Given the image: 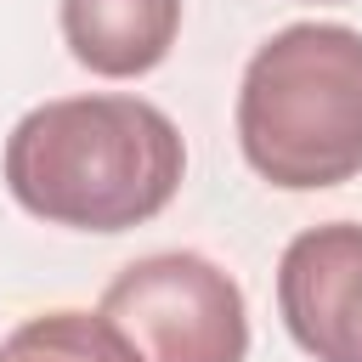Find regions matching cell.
I'll use <instances>...</instances> for the list:
<instances>
[{
	"instance_id": "5b68a950",
	"label": "cell",
	"mask_w": 362,
	"mask_h": 362,
	"mask_svg": "<svg viewBox=\"0 0 362 362\" xmlns=\"http://www.w3.org/2000/svg\"><path fill=\"white\" fill-rule=\"evenodd\" d=\"M57 23L79 68L102 79H141L170 57L181 34V0H62Z\"/></svg>"
},
{
	"instance_id": "3957f363",
	"label": "cell",
	"mask_w": 362,
	"mask_h": 362,
	"mask_svg": "<svg viewBox=\"0 0 362 362\" xmlns=\"http://www.w3.org/2000/svg\"><path fill=\"white\" fill-rule=\"evenodd\" d=\"M141 362H243L249 305L243 288L192 249L130 260L96 305Z\"/></svg>"
},
{
	"instance_id": "6da1fadb",
	"label": "cell",
	"mask_w": 362,
	"mask_h": 362,
	"mask_svg": "<svg viewBox=\"0 0 362 362\" xmlns=\"http://www.w3.org/2000/svg\"><path fill=\"white\" fill-rule=\"evenodd\" d=\"M0 175L17 209L45 226L130 232L170 209L187 147L170 113L141 96H57L11 124Z\"/></svg>"
},
{
	"instance_id": "7a4b0ae2",
	"label": "cell",
	"mask_w": 362,
	"mask_h": 362,
	"mask_svg": "<svg viewBox=\"0 0 362 362\" xmlns=\"http://www.w3.org/2000/svg\"><path fill=\"white\" fill-rule=\"evenodd\" d=\"M238 147L283 192H322L362 175V34L288 23L243 68Z\"/></svg>"
},
{
	"instance_id": "277c9868",
	"label": "cell",
	"mask_w": 362,
	"mask_h": 362,
	"mask_svg": "<svg viewBox=\"0 0 362 362\" xmlns=\"http://www.w3.org/2000/svg\"><path fill=\"white\" fill-rule=\"evenodd\" d=\"M277 311L311 362H362V221L305 226L283 249Z\"/></svg>"
},
{
	"instance_id": "8992f818",
	"label": "cell",
	"mask_w": 362,
	"mask_h": 362,
	"mask_svg": "<svg viewBox=\"0 0 362 362\" xmlns=\"http://www.w3.org/2000/svg\"><path fill=\"white\" fill-rule=\"evenodd\" d=\"M0 362H141L102 311H40L0 339Z\"/></svg>"
},
{
	"instance_id": "52a82bcc",
	"label": "cell",
	"mask_w": 362,
	"mask_h": 362,
	"mask_svg": "<svg viewBox=\"0 0 362 362\" xmlns=\"http://www.w3.org/2000/svg\"><path fill=\"white\" fill-rule=\"evenodd\" d=\"M317 6H322V0H317Z\"/></svg>"
}]
</instances>
